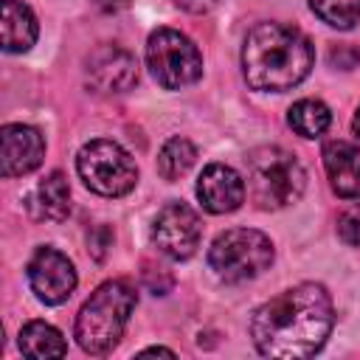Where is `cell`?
Instances as JSON below:
<instances>
[{"label": "cell", "mask_w": 360, "mask_h": 360, "mask_svg": "<svg viewBox=\"0 0 360 360\" xmlns=\"http://www.w3.org/2000/svg\"><path fill=\"white\" fill-rule=\"evenodd\" d=\"M335 323L332 298L321 284H298L267 304L250 318V338L264 357H309L315 354Z\"/></svg>", "instance_id": "cell-1"}, {"label": "cell", "mask_w": 360, "mask_h": 360, "mask_svg": "<svg viewBox=\"0 0 360 360\" xmlns=\"http://www.w3.org/2000/svg\"><path fill=\"white\" fill-rule=\"evenodd\" d=\"M315 62L312 42L290 25L259 22L242 48V70L253 90L284 93L301 84Z\"/></svg>", "instance_id": "cell-2"}, {"label": "cell", "mask_w": 360, "mask_h": 360, "mask_svg": "<svg viewBox=\"0 0 360 360\" xmlns=\"http://www.w3.org/2000/svg\"><path fill=\"white\" fill-rule=\"evenodd\" d=\"M138 304V292L115 278L104 281L76 315V340L87 354H107L124 335L127 321Z\"/></svg>", "instance_id": "cell-3"}, {"label": "cell", "mask_w": 360, "mask_h": 360, "mask_svg": "<svg viewBox=\"0 0 360 360\" xmlns=\"http://www.w3.org/2000/svg\"><path fill=\"white\" fill-rule=\"evenodd\" d=\"M304 186L307 174L290 152L278 146H259L248 155V188L259 208H284L304 194Z\"/></svg>", "instance_id": "cell-4"}, {"label": "cell", "mask_w": 360, "mask_h": 360, "mask_svg": "<svg viewBox=\"0 0 360 360\" xmlns=\"http://www.w3.org/2000/svg\"><path fill=\"white\" fill-rule=\"evenodd\" d=\"M270 262H273V242L253 228H231L219 233L208 250L211 270L228 284L256 278L270 267Z\"/></svg>", "instance_id": "cell-5"}, {"label": "cell", "mask_w": 360, "mask_h": 360, "mask_svg": "<svg viewBox=\"0 0 360 360\" xmlns=\"http://www.w3.org/2000/svg\"><path fill=\"white\" fill-rule=\"evenodd\" d=\"M76 169L84 186L101 197H124L138 183V166L132 155L107 138L84 143L76 155Z\"/></svg>", "instance_id": "cell-6"}, {"label": "cell", "mask_w": 360, "mask_h": 360, "mask_svg": "<svg viewBox=\"0 0 360 360\" xmlns=\"http://www.w3.org/2000/svg\"><path fill=\"white\" fill-rule=\"evenodd\" d=\"M146 65H149L155 82L166 90L188 87L202 76V56H200L197 45L174 28H158L149 34Z\"/></svg>", "instance_id": "cell-7"}, {"label": "cell", "mask_w": 360, "mask_h": 360, "mask_svg": "<svg viewBox=\"0 0 360 360\" xmlns=\"http://www.w3.org/2000/svg\"><path fill=\"white\" fill-rule=\"evenodd\" d=\"M200 217L186 205V202H169L158 211L155 222H152V242L158 245L160 253H166L169 259H188L197 245H200Z\"/></svg>", "instance_id": "cell-8"}, {"label": "cell", "mask_w": 360, "mask_h": 360, "mask_svg": "<svg viewBox=\"0 0 360 360\" xmlns=\"http://www.w3.org/2000/svg\"><path fill=\"white\" fill-rule=\"evenodd\" d=\"M28 284L42 304H65L76 290V270L56 248H39L28 262Z\"/></svg>", "instance_id": "cell-9"}, {"label": "cell", "mask_w": 360, "mask_h": 360, "mask_svg": "<svg viewBox=\"0 0 360 360\" xmlns=\"http://www.w3.org/2000/svg\"><path fill=\"white\" fill-rule=\"evenodd\" d=\"M84 79H87L90 90L98 96L124 93L129 87H135V82H138V62L129 51H124L118 45H101L90 53Z\"/></svg>", "instance_id": "cell-10"}, {"label": "cell", "mask_w": 360, "mask_h": 360, "mask_svg": "<svg viewBox=\"0 0 360 360\" xmlns=\"http://www.w3.org/2000/svg\"><path fill=\"white\" fill-rule=\"evenodd\" d=\"M3 141V177H20L34 172L45 158V141L39 129L28 124H6L0 132Z\"/></svg>", "instance_id": "cell-11"}, {"label": "cell", "mask_w": 360, "mask_h": 360, "mask_svg": "<svg viewBox=\"0 0 360 360\" xmlns=\"http://www.w3.org/2000/svg\"><path fill=\"white\" fill-rule=\"evenodd\" d=\"M197 197L205 211L211 214H228L236 211L245 200V180L236 169L225 163H211L202 169L197 180Z\"/></svg>", "instance_id": "cell-12"}, {"label": "cell", "mask_w": 360, "mask_h": 360, "mask_svg": "<svg viewBox=\"0 0 360 360\" xmlns=\"http://www.w3.org/2000/svg\"><path fill=\"white\" fill-rule=\"evenodd\" d=\"M323 169L338 197L360 194V149L349 141H329L323 146Z\"/></svg>", "instance_id": "cell-13"}, {"label": "cell", "mask_w": 360, "mask_h": 360, "mask_svg": "<svg viewBox=\"0 0 360 360\" xmlns=\"http://www.w3.org/2000/svg\"><path fill=\"white\" fill-rule=\"evenodd\" d=\"M28 211L45 222H62L70 211V186L62 172H51L28 197Z\"/></svg>", "instance_id": "cell-14"}, {"label": "cell", "mask_w": 360, "mask_h": 360, "mask_svg": "<svg viewBox=\"0 0 360 360\" xmlns=\"http://www.w3.org/2000/svg\"><path fill=\"white\" fill-rule=\"evenodd\" d=\"M37 39V17L20 0H3V51L22 53Z\"/></svg>", "instance_id": "cell-15"}, {"label": "cell", "mask_w": 360, "mask_h": 360, "mask_svg": "<svg viewBox=\"0 0 360 360\" xmlns=\"http://www.w3.org/2000/svg\"><path fill=\"white\" fill-rule=\"evenodd\" d=\"M20 352L25 357H62L68 354V343L59 335V329H53L45 321H28L20 329Z\"/></svg>", "instance_id": "cell-16"}, {"label": "cell", "mask_w": 360, "mask_h": 360, "mask_svg": "<svg viewBox=\"0 0 360 360\" xmlns=\"http://www.w3.org/2000/svg\"><path fill=\"white\" fill-rule=\"evenodd\" d=\"M287 121L301 138H321L332 124V112L318 98H301L290 107Z\"/></svg>", "instance_id": "cell-17"}, {"label": "cell", "mask_w": 360, "mask_h": 360, "mask_svg": "<svg viewBox=\"0 0 360 360\" xmlns=\"http://www.w3.org/2000/svg\"><path fill=\"white\" fill-rule=\"evenodd\" d=\"M197 160V149L188 138H169L158 155V172L163 180H177L183 177Z\"/></svg>", "instance_id": "cell-18"}, {"label": "cell", "mask_w": 360, "mask_h": 360, "mask_svg": "<svg viewBox=\"0 0 360 360\" xmlns=\"http://www.w3.org/2000/svg\"><path fill=\"white\" fill-rule=\"evenodd\" d=\"M309 6L332 28L349 31L360 22V0H309Z\"/></svg>", "instance_id": "cell-19"}, {"label": "cell", "mask_w": 360, "mask_h": 360, "mask_svg": "<svg viewBox=\"0 0 360 360\" xmlns=\"http://www.w3.org/2000/svg\"><path fill=\"white\" fill-rule=\"evenodd\" d=\"M338 236L346 245L360 248V202H352L340 217H338Z\"/></svg>", "instance_id": "cell-20"}, {"label": "cell", "mask_w": 360, "mask_h": 360, "mask_svg": "<svg viewBox=\"0 0 360 360\" xmlns=\"http://www.w3.org/2000/svg\"><path fill=\"white\" fill-rule=\"evenodd\" d=\"M143 284H146L155 295H166V290L172 287V276H169L166 267H152V264H146V270H143Z\"/></svg>", "instance_id": "cell-21"}, {"label": "cell", "mask_w": 360, "mask_h": 360, "mask_svg": "<svg viewBox=\"0 0 360 360\" xmlns=\"http://www.w3.org/2000/svg\"><path fill=\"white\" fill-rule=\"evenodd\" d=\"M180 8H186V11H191V14H205V11H211L214 6H217V0H174Z\"/></svg>", "instance_id": "cell-22"}, {"label": "cell", "mask_w": 360, "mask_h": 360, "mask_svg": "<svg viewBox=\"0 0 360 360\" xmlns=\"http://www.w3.org/2000/svg\"><path fill=\"white\" fill-rule=\"evenodd\" d=\"M96 6L104 11V14H118L129 6V0H96Z\"/></svg>", "instance_id": "cell-23"}, {"label": "cell", "mask_w": 360, "mask_h": 360, "mask_svg": "<svg viewBox=\"0 0 360 360\" xmlns=\"http://www.w3.org/2000/svg\"><path fill=\"white\" fill-rule=\"evenodd\" d=\"M143 354H169V357H174V352H172V349H163V346H152V349H143Z\"/></svg>", "instance_id": "cell-24"}, {"label": "cell", "mask_w": 360, "mask_h": 360, "mask_svg": "<svg viewBox=\"0 0 360 360\" xmlns=\"http://www.w3.org/2000/svg\"><path fill=\"white\" fill-rule=\"evenodd\" d=\"M352 127H354V132H357V135H360V110H357V112H354V121H352Z\"/></svg>", "instance_id": "cell-25"}]
</instances>
